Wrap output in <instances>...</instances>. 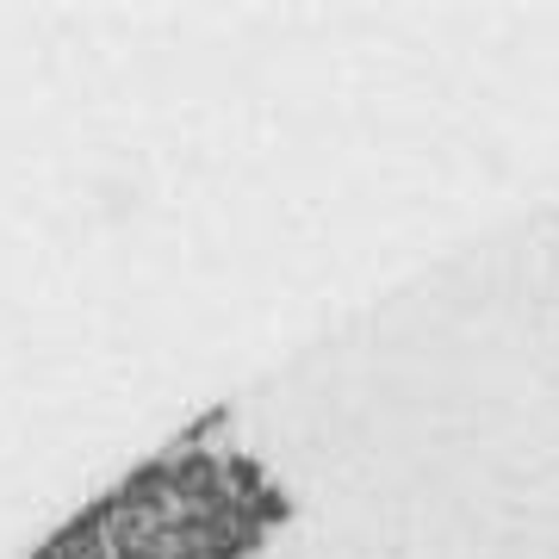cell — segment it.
Segmentation results:
<instances>
[{
	"label": "cell",
	"instance_id": "cell-1",
	"mask_svg": "<svg viewBox=\"0 0 559 559\" xmlns=\"http://www.w3.org/2000/svg\"><path fill=\"white\" fill-rule=\"evenodd\" d=\"M224 491H230V503H249L255 498H267L274 491V479H267V466H261L255 454H224Z\"/></svg>",
	"mask_w": 559,
	"mask_h": 559
}]
</instances>
